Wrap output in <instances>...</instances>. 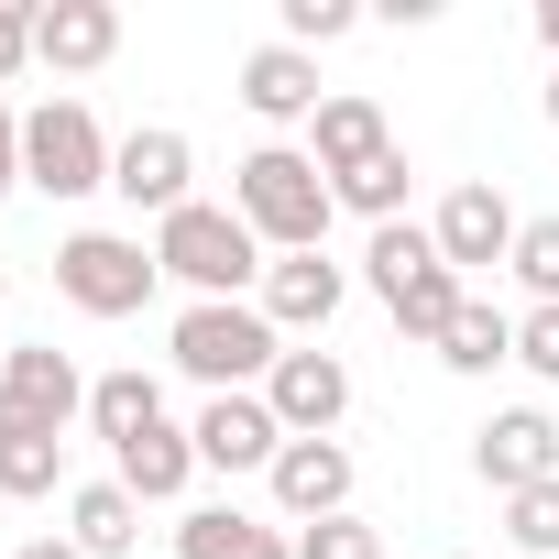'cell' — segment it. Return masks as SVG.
I'll return each instance as SVG.
<instances>
[{
  "label": "cell",
  "instance_id": "obj_32",
  "mask_svg": "<svg viewBox=\"0 0 559 559\" xmlns=\"http://www.w3.org/2000/svg\"><path fill=\"white\" fill-rule=\"evenodd\" d=\"M12 187H23V110L0 99V198H12Z\"/></svg>",
  "mask_w": 559,
  "mask_h": 559
},
{
  "label": "cell",
  "instance_id": "obj_33",
  "mask_svg": "<svg viewBox=\"0 0 559 559\" xmlns=\"http://www.w3.org/2000/svg\"><path fill=\"white\" fill-rule=\"evenodd\" d=\"M23 559H88V548H78V537H56V526H45V537H23Z\"/></svg>",
  "mask_w": 559,
  "mask_h": 559
},
{
  "label": "cell",
  "instance_id": "obj_13",
  "mask_svg": "<svg viewBox=\"0 0 559 559\" xmlns=\"http://www.w3.org/2000/svg\"><path fill=\"white\" fill-rule=\"evenodd\" d=\"M341 297H352V274H341L330 252H274V263H263V286H252V308L286 330V341H297V330H330Z\"/></svg>",
  "mask_w": 559,
  "mask_h": 559
},
{
  "label": "cell",
  "instance_id": "obj_23",
  "mask_svg": "<svg viewBox=\"0 0 559 559\" xmlns=\"http://www.w3.org/2000/svg\"><path fill=\"white\" fill-rule=\"evenodd\" d=\"M439 362H450V373H493V362H515V319H504V308H493V297L472 286V308L450 319V341H439Z\"/></svg>",
  "mask_w": 559,
  "mask_h": 559
},
{
  "label": "cell",
  "instance_id": "obj_31",
  "mask_svg": "<svg viewBox=\"0 0 559 559\" xmlns=\"http://www.w3.org/2000/svg\"><path fill=\"white\" fill-rule=\"evenodd\" d=\"M34 67V0H0V88Z\"/></svg>",
  "mask_w": 559,
  "mask_h": 559
},
{
  "label": "cell",
  "instance_id": "obj_3",
  "mask_svg": "<svg viewBox=\"0 0 559 559\" xmlns=\"http://www.w3.org/2000/svg\"><path fill=\"white\" fill-rule=\"evenodd\" d=\"M154 263H165V286H187V297H252L274 252L252 241V219L230 198H187L176 219H154Z\"/></svg>",
  "mask_w": 559,
  "mask_h": 559
},
{
  "label": "cell",
  "instance_id": "obj_9",
  "mask_svg": "<svg viewBox=\"0 0 559 559\" xmlns=\"http://www.w3.org/2000/svg\"><path fill=\"white\" fill-rule=\"evenodd\" d=\"M263 406H274V428H286V439H341V417H352V362L286 341V362L263 373Z\"/></svg>",
  "mask_w": 559,
  "mask_h": 559
},
{
  "label": "cell",
  "instance_id": "obj_35",
  "mask_svg": "<svg viewBox=\"0 0 559 559\" xmlns=\"http://www.w3.org/2000/svg\"><path fill=\"white\" fill-rule=\"evenodd\" d=\"M548 121H559V67H548Z\"/></svg>",
  "mask_w": 559,
  "mask_h": 559
},
{
  "label": "cell",
  "instance_id": "obj_1",
  "mask_svg": "<svg viewBox=\"0 0 559 559\" xmlns=\"http://www.w3.org/2000/svg\"><path fill=\"white\" fill-rule=\"evenodd\" d=\"M230 209L252 219L263 252H330V219H341V198H330L308 143H252L230 165Z\"/></svg>",
  "mask_w": 559,
  "mask_h": 559
},
{
  "label": "cell",
  "instance_id": "obj_8",
  "mask_svg": "<svg viewBox=\"0 0 559 559\" xmlns=\"http://www.w3.org/2000/svg\"><path fill=\"white\" fill-rule=\"evenodd\" d=\"M110 198H121V209H143V219H176V209L198 198V143H187L176 121L121 132V154H110Z\"/></svg>",
  "mask_w": 559,
  "mask_h": 559
},
{
  "label": "cell",
  "instance_id": "obj_26",
  "mask_svg": "<svg viewBox=\"0 0 559 559\" xmlns=\"http://www.w3.org/2000/svg\"><path fill=\"white\" fill-rule=\"evenodd\" d=\"M504 537H515V559H559V483L504 493Z\"/></svg>",
  "mask_w": 559,
  "mask_h": 559
},
{
  "label": "cell",
  "instance_id": "obj_5",
  "mask_svg": "<svg viewBox=\"0 0 559 559\" xmlns=\"http://www.w3.org/2000/svg\"><path fill=\"white\" fill-rule=\"evenodd\" d=\"M110 132H99V110L88 99H45V110H23V187L34 198H99L110 187Z\"/></svg>",
  "mask_w": 559,
  "mask_h": 559
},
{
  "label": "cell",
  "instance_id": "obj_2",
  "mask_svg": "<svg viewBox=\"0 0 559 559\" xmlns=\"http://www.w3.org/2000/svg\"><path fill=\"white\" fill-rule=\"evenodd\" d=\"M165 362L209 395H263V373L286 362V330H274L252 297H187L165 330Z\"/></svg>",
  "mask_w": 559,
  "mask_h": 559
},
{
  "label": "cell",
  "instance_id": "obj_20",
  "mask_svg": "<svg viewBox=\"0 0 559 559\" xmlns=\"http://www.w3.org/2000/svg\"><path fill=\"white\" fill-rule=\"evenodd\" d=\"M154 417H165V384H154L143 362H121V373H88V428H99L110 450H121V439H143Z\"/></svg>",
  "mask_w": 559,
  "mask_h": 559
},
{
  "label": "cell",
  "instance_id": "obj_29",
  "mask_svg": "<svg viewBox=\"0 0 559 559\" xmlns=\"http://www.w3.org/2000/svg\"><path fill=\"white\" fill-rule=\"evenodd\" d=\"M297 559H384V526H362V515H319V526H297Z\"/></svg>",
  "mask_w": 559,
  "mask_h": 559
},
{
  "label": "cell",
  "instance_id": "obj_17",
  "mask_svg": "<svg viewBox=\"0 0 559 559\" xmlns=\"http://www.w3.org/2000/svg\"><path fill=\"white\" fill-rule=\"evenodd\" d=\"M176 559H297V537L252 515V504H187L176 515Z\"/></svg>",
  "mask_w": 559,
  "mask_h": 559
},
{
  "label": "cell",
  "instance_id": "obj_11",
  "mask_svg": "<svg viewBox=\"0 0 559 559\" xmlns=\"http://www.w3.org/2000/svg\"><path fill=\"white\" fill-rule=\"evenodd\" d=\"M230 88H241V110H252L263 132H308L319 99H330V88H319V56H297V45H252Z\"/></svg>",
  "mask_w": 559,
  "mask_h": 559
},
{
  "label": "cell",
  "instance_id": "obj_18",
  "mask_svg": "<svg viewBox=\"0 0 559 559\" xmlns=\"http://www.w3.org/2000/svg\"><path fill=\"white\" fill-rule=\"evenodd\" d=\"M110 483H121L132 504H176V493L198 483V439H187L176 417H154L143 439H121V450H110Z\"/></svg>",
  "mask_w": 559,
  "mask_h": 559
},
{
  "label": "cell",
  "instance_id": "obj_34",
  "mask_svg": "<svg viewBox=\"0 0 559 559\" xmlns=\"http://www.w3.org/2000/svg\"><path fill=\"white\" fill-rule=\"evenodd\" d=\"M537 45H548V56H559V0H537Z\"/></svg>",
  "mask_w": 559,
  "mask_h": 559
},
{
  "label": "cell",
  "instance_id": "obj_7",
  "mask_svg": "<svg viewBox=\"0 0 559 559\" xmlns=\"http://www.w3.org/2000/svg\"><path fill=\"white\" fill-rule=\"evenodd\" d=\"M515 230H526V219H515V198H504L493 176H461V187L428 209V241H439V263L461 274V286H472L483 263H515Z\"/></svg>",
  "mask_w": 559,
  "mask_h": 559
},
{
  "label": "cell",
  "instance_id": "obj_16",
  "mask_svg": "<svg viewBox=\"0 0 559 559\" xmlns=\"http://www.w3.org/2000/svg\"><path fill=\"white\" fill-rule=\"evenodd\" d=\"M110 56H121V12H110V0H34V67L88 78Z\"/></svg>",
  "mask_w": 559,
  "mask_h": 559
},
{
  "label": "cell",
  "instance_id": "obj_30",
  "mask_svg": "<svg viewBox=\"0 0 559 559\" xmlns=\"http://www.w3.org/2000/svg\"><path fill=\"white\" fill-rule=\"evenodd\" d=\"M515 362H526L537 384H559V308H526V319H515Z\"/></svg>",
  "mask_w": 559,
  "mask_h": 559
},
{
  "label": "cell",
  "instance_id": "obj_21",
  "mask_svg": "<svg viewBox=\"0 0 559 559\" xmlns=\"http://www.w3.org/2000/svg\"><path fill=\"white\" fill-rule=\"evenodd\" d=\"M428 263H439V241H428V219H384V230L362 241V286H373V297H406L417 274H428Z\"/></svg>",
  "mask_w": 559,
  "mask_h": 559
},
{
  "label": "cell",
  "instance_id": "obj_10",
  "mask_svg": "<svg viewBox=\"0 0 559 559\" xmlns=\"http://www.w3.org/2000/svg\"><path fill=\"white\" fill-rule=\"evenodd\" d=\"M472 472L493 483V504L526 493V483H559V417L548 406H493L472 428Z\"/></svg>",
  "mask_w": 559,
  "mask_h": 559
},
{
  "label": "cell",
  "instance_id": "obj_28",
  "mask_svg": "<svg viewBox=\"0 0 559 559\" xmlns=\"http://www.w3.org/2000/svg\"><path fill=\"white\" fill-rule=\"evenodd\" d=\"M504 274L526 286V308H559V219H526V230H515V263H504Z\"/></svg>",
  "mask_w": 559,
  "mask_h": 559
},
{
  "label": "cell",
  "instance_id": "obj_37",
  "mask_svg": "<svg viewBox=\"0 0 559 559\" xmlns=\"http://www.w3.org/2000/svg\"><path fill=\"white\" fill-rule=\"evenodd\" d=\"M450 559H472V548H450Z\"/></svg>",
  "mask_w": 559,
  "mask_h": 559
},
{
  "label": "cell",
  "instance_id": "obj_19",
  "mask_svg": "<svg viewBox=\"0 0 559 559\" xmlns=\"http://www.w3.org/2000/svg\"><path fill=\"white\" fill-rule=\"evenodd\" d=\"M67 537H78L88 559H132V548H143V504H132L121 483H78V493H67Z\"/></svg>",
  "mask_w": 559,
  "mask_h": 559
},
{
  "label": "cell",
  "instance_id": "obj_15",
  "mask_svg": "<svg viewBox=\"0 0 559 559\" xmlns=\"http://www.w3.org/2000/svg\"><path fill=\"white\" fill-rule=\"evenodd\" d=\"M308 154H319V176H330V187H341V176H362L373 154H395L384 99H373V88H330V99H319V121H308Z\"/></svg>",
  "mask_w": 559,
  "mask_h": 559
},
{
  "label": "cell",
  "instance_id": "obj_14",
  "mask_svg": "<svg viewBox=\"0 0 559 559\" xmlns=\"http://www.w3.org/2000/svg\"><path fill=\"white\" fill-rule=\"evenodd\" d=\"M187 439H198V472H274V450H286V428H274L263 395H209L187 417Z\"/></svg>",
  "mask_w": 559,
  "mask_h": 559
},
{
  "label": "cell",
  "instance_id": "obj_27",
  "mask_svg": "<svg viewBox=\"0 0 559 559\" xmlns=\"http://www.w3.org/2000/svg\"><path fill=\"white\" fill-rule=\"evenodd\" d=\"M341 34H362L352 0H286V12H274V45H297V56H319V45H341Z\"/></svg>",
  "mask_w": 559,
  "mask_h": 559
},
{
  "label": "cell",
  "instance_id": "obj_4",
  "mask_svg": "<svg viewBox=\"0 0 559 559\" xmlns=\"http://www.w3.org/2000/svg\"><path fill=\"white\" fill-rule=\"evenodd\" d=\"M154 286H165V263H154L143 230H67L56 241V297L78 319H143Z\"/></svg>",
  "mask_w": 559,
  "mask_h": 559
},
{
  "label": "cell",
  "instance_id": "obj_12",
  "mask_svg": "<svg viewBox=\"0 0 559 559\" xmlns=\"http://www.w3.org/2000/svg\"><path fill=\"white\" fill-rule=\"evenodd\" d=\"M263 483H274V515H286V526L352 515V450H341V439H286Z\"/></svg>",
  "mask_w": 559,
  "mask_h": 559
},
{
  "label": "cell",
  "instance_id": "obj_24",
  "mask_svg": "<svg viewBox=\"0 0 559 559\" xmlns=\"http://www.w3.org/2000/svg\"><path fill=\"white\" fill-rule=\"evenodd\" d=\"M56 483H67V439H45V428L0 439V493H12V504H45Z\"/></svg>",
  "mask_w": 559,
  "mask_h": 559
},
{
  "label": "cell",
  "instance_id": "obj_22",
  "mask_svg": "<svg viewBox=\"0 0 559 559\" xmlns=\"http://www.w3.org/2000/svg\"><path fill=\"white\" fill-rule=\"evenodd\" d=\"M461 308H472V286H461V274H450V263H428V274H417V286H406V297H384V319H395L406 341H428V352L450 341V319H461Z\"/></svg>",
  "mask_w": 559,
  "mask_h": 559
},
{
  "label": "cell",
  "instance_id": "obj_6",
  "mask_svg": "<svg viewBox=\"0 0 559 559\" xmlns=\"http://www.w3.org/2000/svg\"><path fill=\"white\" fill-rule=\"evenodd\" d=\"M78 417H88V373H78L56 341H12V352H0V439H12V428L67 439Z\"/></svg>",
  "mask_w": 559,
  "mask_h": 559
},
{
  "label": "cell",
  "instance_id": "obj_36",
  "mask_svg": "<svg viewBox=\"0 0 559 559\" xmlns=\"http://www.w3.org/2000/svg\"><path fill=\"white\" fill-rule=\"evenodd\" d=\"M0 297H12V263H0Z\"/></svg>",
  "mask_w": 559,
  "mask_h": 559
},
{
  "label": "cell",
  "instance_id": "obj_25",
  "mask_svg": "<svg viewBox=\"0 0 559 559\" xmlns=\"http://www.w3.org/2000/svg\"><path fill=\"white\" fill-rule=\"evenodd\" d=\"M406 176H417V165H406V143H395V154H373L362 176H341L330 198H341V209H362V219L384 230V219H406Z\"/></svg>",
  "mask_w": 559,
  "mask_h": 559
}]
</instances>
